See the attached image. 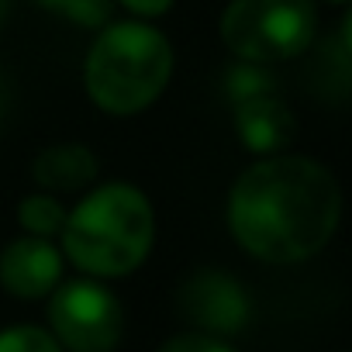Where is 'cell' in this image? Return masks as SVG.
<instances>
[{
    "label": "cell",
    "mask_w": 352,
    "mask_h": 352,
    "mask_svg": "<svg viewBox=\"0 0 352 352\" xmlns=\"http://www.w3.org/2000/svg\"><path fill=\"white\" fill-rule=\"evenodd\" d=\"M342 218V190L328 166L307 155H270L249 166L228 197L235 242L273 266L318 256Z\"/></svg>",
    "instance_id": "6da1fadb"
},
{
    "label": "cell",
    "mask_w": 352,
    "mask_h": 352,
    "mask_svg": "<svg viewBox=\"0 0 352 352\" xmlns=\"http://www.w3.org/2000/svg\"><path fill=\"white\" fill-rule=\"evenodd\" d=\"M121 4L138 18H159V14H166L173 8V0H121Z\"/></svg>",
    "instance_id": "2e32d148"
},
{
    "label": "cell",
    "mask_w": 352,
    "mask_h": 352,
    "mask_svg": "<svg viewBox=\"0 0 352 352\" xmlns=\"http://www.w3.org/2000/svg\"><path fill=\"white\" fill-rule=\"evenodd\" d=\"M352 18H342V25L318 45L311 66H307V80L314 87V94L328 97V100H345L349 97V76H352Z\"/></svg>",
    "instance_id": "30bf717a"
},
{
    "label": "cell",
    "mask_w": 352,
    "mask_h": 352,
    "mask_svg": "<svg viewBox=\"0 0 352 352\" xmlns=\"http://www.w3.org/2000/svg\"><path fill=\"white\" fill-rule=\"evenodd\" d=\"M63 276V256L49 239H14L0 252V283L8 294L38 300L49 297V290L59 287Z\"/></svg>",
    "instance_id": "52a82bcc"
},
{
    "label": "cell",
    "mask_w": 352,
    "mask_h": 352,
    "mask_svg": "<svg viewBox=\"0 0 352 352\" xmlns=\"http://www.w3.org/2000/svg\"><path fill=\"white\" fill-rule=\"evenodd\" d=\"M0 352H63V345L35 324H14L0 331Z\"/></svg>",
    "instance_id": "4fadbf2b"
},
{
    "label": "cell",
    "mask_w": 352,
    "mask_h": 352,
    "mask_svg": "<svg viewBox=\"0 0 352 352\" xmlns=\"http://www.w3.org/2000/svg\"><path fill=\"white\" fill-rule=\"evenodd\" d=\"M59 235L76 270L90 276H124L138 270L152 249V204L131 184H104L66 211Z\"/></svg>",
    "instance_id": "7a4b0ae2"
},
{
    "label": "cell",
    "mask_w": 352,
    "mask_h": 352,
    "mask_svg": "<svg viewBox=\"0 0 352 352\" xmlns=\"http://www.w3.org/2000/svg\"><path fill=\"white\" fill-rule=\"evenodd\" d=\"M180 314L204 335H235L249 324V294L221 270H197L176 294Z\"/></svg>",
    "instance_id": "8992f818"
},
{
    "label": "cell",
    "mask_w": 352,
    "mask_h": 352,
    "mask_svg": "<svg viewBox=\"0 0 352 352\" xmlns=\"http://www.w3.org/2000/svg\"><path fill=\"white\" fill-rule=\"evenodd\" d=\"M235 135L249 152L276 155L297 138V118L276 94L249 97L235 104Z\"/></svg>",
    "instance_id": "ba28073f"
},
{
    "label": "cell",
    "mask_w": 352,
    "mask_h": 352,
    "mask_svg": "<svg viewBox=\"0 0 352 352\" xmlns=\"http://www.w3.org/2000/svg\"><path fill=\"white\" fill-rule=\"evenodd\" d=\"M228 94H232V100L239 104V100H249V97L276 94V87H273V76L263 73L256 63H242L239 69L228 73Z\"/></svg>",
    "instance_id": "5bb4252c"
},
{
    "label": "cell",
    "mask_w": 352,
    "mask_h": 352,
    "mask_svg": "<svg viewBox=\"0 0 352 352\" xmlns=\"http://www.w3.org/2000/svg\"><path fill=\"white\" fill-rule=\"evenodd\" d=\"M32 4L42 8V11H56V14H63L66 21L83 25V28H100V25H107V21H111V11H114L111 0H32Z\"/></svg>",
    "instance_id": "7c38bea8"
},
{
    "label": "cell",
    "mask_w": 352,
    "mask_h": 352,
    "mask_svg": "<svg viewBox=\"0 0 352 352\" xmlns=\"http://www.w3.org/2000/svg\"><path fill=\"white\" fill-rule=\"evenodd\" d=\"M32 176L42 190H83L94 176H97V155L80 145V142H66V145H52L42 148Z\"/></svg>",
    "instance_id": "9c48e42d"
},
{
    "label": "cell",
    "mask_w": 352,
    "mask_h": 352,
    "mask_svg": "<svg viewBox=\"0 0 352 352\" xmlns=\"http://www.w3.org/2000/svg\"><path fill=\"white\" fill-rule=\"evenodd\" d=\"M159 352H235V349H232V345H225L218 335L187 331V335H173Z\"/></svg>",
    "instance_id": "9a60e30c"
},
{
    "label": "cell",
    "mask_w": 352,
    "mask_h": 352,
    "mask_svg": "<svg viewBox=\"0 0 352 352\" xmlns=\"http://www.w3.org/2000/svg\"><path fill=\"white\" fill-rule=\"evenodd\" d=\"M328 4H338V8H345V4H349V0H328Z\"/></svg>",
    "instance_id": "ac0fdd59"
},
{
    "label": "cell",
    "mask_w": 352,
    "mask_h": 352,
    "mask_svg": "<svg viewBox=\"0 0 352 352\" xmlns=\"http://www.w3.org/2000/svg\"><path fill=\"white\" fill-rule=\"evenodd\" d=\"M169 76L173 45L145 21H121L104 28L83 66L90 100L114 118L145 111L152 100H159Z\"/></svg>",
    "instance_id": "3957f363"
},
{
    "label": "cell",
    "mask_w": 352,
    "mask_h": 352,
    "mask_svg": "<svg viewBox=\"0 0 352 352\" xmlns=\"http://www.w3.org/2000/svg\"><path fill=\"white\" fill-rule=\"evenodd\" d=\"M8 14H11V0H0V25L8 21Z\"/></svg>",
    "instance_id": "e0dca14e"
},
{
    "label": "cell",
    "mask_w": 352,
    "mask_h": 352,
    "mask_svg": "<svg viewBox=\"0 0 352 352\" xmlns=\"http://www.w3.org/2000/svg\"><path fill=\"white\" fill-rule=\"evenodd\" d=\"M18 221L35 235V239H52L66 225V208L52 194H28L18 204Z\"/></svg>",
    "instance_id": "8fae6325"
},
{
    "label": "cell",
    "mask_w": 352,
    "mask_h": 352,
    "mask_svg": "<svg viewBox=\"0 0 352 352\" xmlns=\"http://www.w3.org/2000/svg\"><path fill=\"white\" fill-rule=\"evenodd\" d=\"M52 338L69 352H114L124 331L118 297L94 280H69L49 300Z\"/></svg>",
    "instance_id": "5b68a950"
},
{
    "label": "cell",
    "mask_w": 352,
    "mask_h": 352,
    "mask_svg": "<svg viewBox=\"0 0 352 352\" xmlns=\"http://www.w3.org/2000/svg\"><path fill=\"white\" fill-rule=\"evenodd\" d=\"M318 35L311 0H232L221 14V38L242 63H287L304 56Z\"/></svg>",
    "instance_id": "277c9868"
}]
</instances>
